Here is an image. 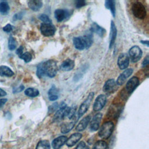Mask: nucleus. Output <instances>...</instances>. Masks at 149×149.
<instances>
[{
	"label": "nucleus",
	"instance_id": "1",
	"mask_svg": "<svg viewBox=\"0 0 149 149\" xmlns=\"http://www.w3.org/2000/svg\"><path fill=\"white\" fill-rule=\"evenodd\" d=\"M132 11L133 15L139 19H144L146 16V9L140 2L136 1L132 4Z\"/></svg>",
	"mask_w": 149,
	"mask_h": 149
},
{
	"label": "nucleus",
	"instance_id": "2",
	"mask_svg": "<svg viewBox=\"0 0 149 149\" xmlns=\"http://www.w3.org/2000/svg\"><path fill=\"white\" fill-rule=\"evenodd\" d=\"M44 68L45 75L50 78L55 77L58 72L56 62L54 60H48L44 62Z\"/></svg>",
	"mask_w": 149,
	"mask_h": 149
},
{
	"label": "nucleus",
	"instance_id": "3",
	"mask_svg": "<svg viewBox=\"0 0 149 149\" xmlns=\"http://www.w3.org/2000/svg\"><path fill=\"white\" fill-rule=\"evenodd\" d=\"M114 129V125L113 122L111 121H108L107 122H105L101 127L99 132L98 135L99 136L103 139H108Z\"/></svg>",
	"mask_w": 149,
	"mask_h": 149
},
{
	"label": "nucleus",
	"instance_id": "4",
	"mask_svg": "<svg viewBox=\"0 0 149 149\" xmlns=\"http://www.w3.org/2000/svg\"><path fill=\"white\" fill-rule=\"evenodd\" d=\"M94 96V93L91 92L89 93L88 95L87 96V98L84 101L82 102V104L79 107V109L78 110V118H80L88 110L89 106L91 104V102L92 101L93 98Z\"/></svg>",
	"mask_w": 149,
	"mask_h": 149
},
{
	"label": "nucleus",
	"instance_id": "5",
	"mask_svg": "<svg viewBox=\"0 0 149 149\" xmlns=\"http://www.w3.org/2000/svg\"><path fill=\"white\" fill-rule=\"evenodd\" d=\"M41 34L45 37L52 36L56 31V28L52 23H41L40 25Z\"/></svg>",
	"mask_w": 149,
	"mask_h": 149
},
{
	"label": "nucleus",
	"instance_id": "6",
	"mask_svg": "<svg viewBox=\"0 0 149 149\" xmlns=\"http://www.w3.org/2000/svg\"><path fill=\"white\" fill-rule=\"evenodd\" d=\"M142 54L141 48L137 45H134L133 46L129 51V58H130V60L133 62H136L141 59Z\"/></svg>",
	"mask_w": 149,
	"mask_h": 149
},
{
	"label": "nucleus",
	"instance_id": "7",
	"mask_svg": "<svg viewBox=\"0 0 149 149\" xmlns=\"http://www.w3.org/2000/svg\"><path fill=\"white\" fill-rule=\"evenodd\" d=\"M107 102V97L104 94H100L97 97L93 104V110L99 111L102 109Z\"/></svg>",
	"mask_w": 149,
	"mask_h": 149
},
{
	"label": "nucleus",
	"instance_id": "8",
	"mask_svg": "<svg viewBox=\"0 0 149 149\" xmlns=\"http://www.w3.org/2000/svg\"><path fill=\"white\" fill-rule=\"evenodd\" d=\"M55 17L58 22H62L70 15V12L68 9H57L54 12Z\"/></svg>",
	"mask_w": 149,
	"mask_h": 149
},
{
	"label": "nucleus",
	"instance_id": "9",
	"mask_svg": "<svg viewBox=\"0 0 149 149\" xmlns=\"http://www.w3.org/2000/svg\"><path fill=\"white\" fill-rule=\"evenodd\" d=\"M129 58L126 53H122L118 58V65L120 69H126L129 65Z\"/></svg>",
	"mask_w": 149,
	"mask_h": 149
},
{
	"label": "nucleus",
	"instance_id": "10",
	"mask_svg": "<svg viewBox=\"0 0 149 149\" xmlns=\"http://www.w3.org/2000/svg\"><path fill=\"white\" fill-rule=\"evenodd\" d=\"M139 79L136 76H133L129 79L126 84V90L129 94H131L139 86Z\"/></svg>",
	"mask_w": 149,
	"mask_h": 149
},
{
	"label": "nucleus",
	"instance_id": "11",
	"mask_svg": "<svg viewBox=\"0 0 149 149\" xmlns=\"http://www.w3.org/2000/svg\"><path fill=\"white\" fill-rule=\"evenodd\" d=\"M133 69L132 68H129L125 70L118 77L116 84L118 86L122 85L127 80V79L130 76V75L133 73Z\"/></svg>",
	"mask_w": 149,
	"mask_h": 149
},
{
	"label": "nucleus",
	"instance_id": "12",
	"mask_svg": "<svg viewBox=\"0 0 149 149\" xmlns=\"http://www.w3.org/2000/svg\"><path fill=\"white\" fill-rule=\"evenodd\" d=\"M102 115L101 113H97L93 116L90 123V130L91 131L93 132L98 130L101 122V120L102 119Z\"/></svg>",
	"mask_w": 149,
	"mask_h": 149
},
{
	"label": "nucleus",
	"instance_id": "13",
	"mask_svg": "<svg viewBox=\"0 0 149 149\" xmlns=\"http://www.w3.org/2000/svg\"><path fill=\"white\" fill-rule=\"evenodd\" d=\"M82 137V134L79 133H75L74 134H72L69 139H67V140L66 141V144L69 147H73L74 146Z\"/></svg>",
	"mask_w": 149,
	"mask_h": 149
},
{
	"label": "nucleus",
	"instance_id": "14",
	"mask_svg": "<svg viewBox=\"0 0 149 149\" xmlns=\"http://www.w3.org/2000/svg\"><path fill=\"white\" fill-rule=\"evenodd\" d=\"M116 82L113 79H109L107 80L103 86L102 90L104 92L107 93H112L115 88Z\"/></svg>",
	"mask_w": 149,
	"mask_h": 149
},
{
	"label": "nucleus",
	"instance_id": "15",
	"mask_svg": "<svg viewBox=\"0 0 149 149\" xmlns=\"http://www.w3.org/2000/svg\"><path fill=\"white\" fill-rule=\"evenodd\" d=\"M67 140V137L65 136H61L55 138L52 142V147L54 149H59Z\"/></svg>",
	"mask_w": 149,
	"mask_h": 149
},
{
	"label": "nucleus",
	"instance_id": "16",
	"mask_svg": "<svg viewBox=\"0 0 149 149\" xmlns=\"http://www.w3.org/2000/svg\"><path fill=\"white\" fill-rule=\"evenodd\" d=\"M117 36V29L116 27L113 22L111 20V33H110V40H109V48H111L115 41Z\"/></svg>",
	"mask_w": 149,
	"mask_h": 149
},
{
	"label": "nucleus",
	"instance_id": "17",
	"mask_svg": "<svg viewBox=\"0 0 149 149\" xmlns=\"http://www.w3.org/2000/svg\"><path fill=\"white\" fill-rule=\"evenodd\" d=\"M90 31L91 33H95L99 36L102 37L106 33V30L104 28L102 27L96 23H93L90 28Z\"/></svg>",
	"mask_w": 149,
	"mask_h": 149
},
{
	"label": "nucleus",
	"instance_id": "18",
	"mask_svg": "<svg viewBox=\"0 0 149 149\" xmlns=\"http://www.w3.org/2000/svg\"><path fill=\"white\" fill-rule=\"evenodd\" d=\"M74 67V62L70 59L65 60L60 66V68L63 71H70Z\"/></svg>",
	"mask_w": 149,
	"mask_h": 149
},
{
	"label": "nucleus",
	"instance_id": "19",
	"mask_svg": "<svg viewBox=\"0 0 149 149\" xmlns=\"http://www.w3.org/2000/svg\"><path fill=\"white\" fill-rule=\"evenodd\" d=\"M73 42L74 47L79 50H83L86 48L85 42L82 36L76 37L73 39Z\"/></svg>",
	"mask_w": 149,
	"mask_h": 149
},
{
	"label": "nucleus",
	"instance_id": "20",
	"mask_svg": "<svg viewBox=\"0 0 149 149\" xmlns=\"http://www.w3.org/2000/svg\"><path fill=\"white\" fill-rule=\"evenodd\" d=\"M90 119H91L90 116H87L84 117V118H83L79 122L78 125L76 126V130L77 131H79V132H81V131L84 130L86 128V127L87 126L88 123L90 122Z\"/></svg>",
	"mask_w": 149,
	"mask_h": 149
},
{
	"label": "nucleus",
	"instance_id": "21",
	"mask_svg": "<svg viewBox=\"0 0 149 149\" xmlns=\"http://www.w3.org/2000/svg\"><path fill=\"white\" fill-rule=\"evenodd\" d=\"M122 107L118 105H113L111 107L109 110V116L113 118H116L118 117L119 114L121 112Z\"/></svg>",
	"mask_w": 149,
	"mask_h": 149
},
{
	"label": "nucleus",
	"instance_id": "22",
	"mask_svg": "<svg viewBox=\"0 0 149 149\" xmlns=\"http://www.w3.org/2000/svg\"><path fill=\"white\" fill-rule=\"evenodd\" d=\"M28 6L33 11H38L42 6V2L40 0H30L27 2Z\"/></svg>",
	"mask_w": 149,
	"mask_h": 149
},
{
	"label": "nucleus",
	"instance_id": "23",
	"mask_svg": "<svg viewBox=\"0 0 149 149\" xmlns=\"http://www.w3.org/2000/svg\"><path fill=\"white\" fill-rule=\"evenodd\" d=\"M48 99L50 101H55L59 97V91L54 85H52L48 91Z\"/></svg>",
	"mask_w": 149,
	"mask_h": 149
},
{
	"label": "nucleus",
	"instance_id": "24",
	"mask_svg": "<svg viewBox=\"0 0 149 149\" xmlns=\"http://www.w3.org/2000/svg\"><path fill=\"white\" fill-rule=\"evenodd\" d=\"M88 68V65L87 64H84L82 65L80 69H78L77 72L76 73L75 75L73 77V80L74 81H79L84 75L87 69Z\"/></svg>",
	"mask_w": 149,
	"mask_h": 149
},
{
	"label": "nucleus",
	"instance_id": "25",
	"mask_svg": "<svg viewBox=\"0 0 149 149\" xmlns=\"http://www.w3.org/2000/svg\"><path fill=\"white\" fill-rule=\"evenodd\" d=\"M13 74L14 72L9 67L4 65L0 66V76L12 77L13 76Z\"/></svg>",
	"mask_w": 149,
	"mask_h": 149
},
{
	"label": "nucleus",
	"instance_id": "26",
	"mask_svg": "<svg viewBox=\"0 0 149 149\" xmlns=\"http://www.w3.org/2000/svg\"><path fill=\"white\" fill-rule=\"evenodd\" d=\"M105 6L107 9H109L113 17L115 16L116 8H115V2L112 0H107L105 2Z\"/></svg>",
	"mask_w": 149,
	"mask_h": 149
},
{
	"label": "nucleus",
	"instance_id": "27",
	"mask_svg": "<svg viewBox=\"0 0 149 149\" xmlns=\"http://www.w3.org/2000/svg\"><path fill=\"white\" fill-rule=\"evenodd\" d=\"M83 38L84 42H85L86 48V49L89 48L91 46V45L93 42L92 33L90 31V33H86L84 36H83Z\"/></svg>",
	"mask_w": 149,
	"mask_h": 149
},
{
	"label": "nucleus",
	"instance_id": "28",
	"mask_svg": "<svg viewBox=\"0 0 149 149\" xmlns=\"http://www.w3.org/2000/svg\"><path fill=\"white\" fill-rule=\"evenodd\" d=\"M74 125H75L74 122H68V123H64L61 126V133H62L63 134L68 133L73 128Z\"/></svg>",
	"mask_w": 149,
	"mask_h": 149
},
{
	"label": "nucleus",
	"instance_id": "29",
	"mask_svg": "<svg viewBox=\"0 0 149 149\" xmlns=\"http://www.w3.org/2000/svg\"><path fill=\"white\" fill-rule=\"evenodd\" d=\"M24 94L30 97H36L38 95L39 91L36 88L30 87L26 89L24 91Z\"/></svg>",
	"mask_w": 149,
	"mask_h": 149
},
{
	"label": "nucleus",
	"instance_id": "30",
	"mask_svg": "<svg viewBox=\"0 0 149 149\" xmlns=\"http://www.w3.org/2000/svg\"><path fill=\"white\" fill-rule=\"evenodd\" d=\"M50 143L47 140H40L36 147V149H50Z\"/></svg>",
	"mask_w": 149,
	"mask_h": 149
},
{
	"label": "nucleus",
	"instance_id": "31",
	"mask_svg": "<svg viewBox=\"0 0 149 149\" xmlns=\"http://www.w3.org/2000/svg\"><path fill=\"white\" fill-rule=\"evenodd\" d=\"M10 10V7L6 1L0 2V13L2 15H6Z\"/></svg>",
	"mask_w": 149,
	"mask_h": 149
},
{
	"label": "nucleus",
	"instance_id": "32",
	"mask_svg": "<svg viewBox=\"0 0 149 149\" xmlns=\"http://www.w3.org/2000/svg\"><path fill=\"white\" fill-rule=\"evenodd\" d=\"M36 74L37 77L40 79L42 78L45 75L44 68V62L39 63L37 66V71Z\"/></svg>",
	"mask_w": 149,
	"mask_h": 149
},
{
	"label": "nucleus",
	"instance_id": "33",
	"mask_svg": "<svg viewBox=\"0 0 149 149\" xmlns=\"http://www.w3.org/2000/svg\"><path fill=\"white\" fill-rule=\"evenodd\" d=\"M107 143L104 140L97 141L94 145L93 149H107Z\"/></svg>",
	"mask_w": 149,
	"mask_h": 149
},
{
	"label": "nucleus",
	"instance_id": "34",
	"mask_svg": "<svg viewBox=\"0 0 149 149\" xmlns=\"http://www.w3.org/2000/svg\"><path fill=\"white\" fill-rule=\"evenodd\" d=\"M16 45H17L16 41L12 36H10L8 40V48H9V49L10 51L14 50L16 48Z\"/></svg>",
	"mask_w": 149,
	"mask_h": 149
},
{
	"label": "nucleus",
	"instance_id": "35",
	"mask_svg": "<svg viewBox=\"0 0 149 149\" xmlns=\"http://www.w3.org/2000/svg\"><path fill=\"white\" fill-rule=\"evenodd\" d=\"M19 58L23 59L26 63H28L31 60L32 55L30 52H26L23 53Z\"/></svg>",
	"mask_w": 149,
	"mask_h": 149
},
{
	"label": "nucleus",
	"instance_id": "36",
	"mask_svg": "<svg viewBox=\"0 0 149 149\" xmlns=\"http://www.w3.org/2000/svg\"><path fill=\"white\" fill-rule=\"evenodd\" d=\"M76 111V105L70 107L69 111V113H68V115L67 117L70 119H71L72 118H74L75 117Z\"/></svg>",
	"mask_w": 149,
	"mask_h": 149
},
{
	"label": "nucleus",
	"instance_id": "37",
	"mask_svg": "<svg viewBox=\"0 0 149 149\" xmlns=\"http://www.w3.org/2000/svg\"><path fill=\"white\" fill-rule=\"evenodd\" d=\"M38 18L40 20L42 21L44 23H52V20L47 15L41 14L38 16Z\"/></svg>",
	"mask_w": 149,
	"mask_h": 149
},
{
	"label": "nucleus",
	"instance_id": "38",
	"mask_svg": "<svg viewBox=\"0 0 149 149\" xmlns=\"http://www.w3.org/2000/svg\"><path fill=\"white\" fill-rule=\"evenodd\" d=\"M59 107V105L58 104V102H55L53 104H52L51 105H50L49 107H48V114H50V113H53L55 111H56V110L58 109Z\"/></svg>",
	"mask_w": 149,
	"mask_h": 149
},
{
	"label": "nucleus",
	"instance_id": "39",
	"mask_svg": "<svg viewBox=\"0 0 149 149\" xmlns=\"http://www.w3.org/2000/svg\"><path fill=\"white\" fill-rule=\"evenodd\" d=\"M74 3H75V6L76 8H80L84 6L86 3V1L84 0H77V1H76Z\"/></svg>",
	"mask_w": 149,
	"mask_h": 149
},
{
	"label": "nucleus",
	"instance_id": "40",
	"mask_svg": "<svg viewBox=\"0 0 149 149\" xmlns=\"http://www.w3.org/2000/svg\"><path fill=\"white\" fill-rule=\"evenodd\" d=\"M75 149H89L88 146L85 143V142L84 141H80L77 146H76V147L75 148Z\"/></svg>",
	"mask_w": 149,
	"mask_h": 149
},
{
	"label": "nucleus",
	"instance_id": "41",
	"mask_svg": "<svg viewBox=\"0 0 149 149\" xmlns=\"http://www.w3.org/2000/svg\"><path fill=\"white\" fill-rule=\"evenodd\" d=\"M13 29V26H12L11 24H6L5 26H4L2 29H3V31L6 32V33H9Z\"/></svg>",
	"mask_w": 149,
	"mask_h": 149
},
{
	"label": "nucleus",
	"instance_id": "42",
	"mask_svg": "<svg viewBox=\"0 0 149 149\" xmlns=\"http://www.w3.org/2000/svg\"><path fill=\"white\" fill-rule=\"evenodd\" d=\"M23 15H24V13L23 12H20L18 13H16L13 17V20H18V19L20 20V19H22Z\"/></svg>",
	"mask_w": 149,
	"mask_h": 149
},
{
	"label": "nucleus",
	"instance_id": "43",
	"mask_svg": "<svg viewBox=\"0 0 149 149\" xmlns=\"http://www.w3.org/2000/svg\"><path fill=\"white\" fill-rule=\"evenodd\" d=\"M24 88V86L23 85H20V86H19L17 88H15L13 90V93H20L21 91H22Z\"/></svg>",
	"mask_w": 149,
	"mask_h": 149
},
{
	"label": "nucleus",
	"instance_id": "44",
	"mask_svg": "<svg viewBox=\"0 0 149 149\" xmlns=\"http://www.w3.org/2000/svg\"><path fill=\"white\" fill-rule=\"evenodd\" d=\"M148 62H149V58H148V56L147 55L144 59L143 60V62H142V67L143 68H146L147 67L148 65Z\"/></svg>",
	"mask_w": 149,
	"mask_h": 149
},
{
	"label": "nucleus",
	"instance_id": "45",
	"mask_svg": "<svg viewBox=\"0 0 149 149\" xmlns=\"http://www.w3.org/2000/svg\"><path fill=\"white\" fill-rule=\"evenodd\" d=\"M23 46H20L16 50V54L19 56V57H20L23 54Z\"/></svg>",
	"mask_w": 149,
	"mask_h": 149
},
{
	"label": "nucleus",
	"instance_id": "46",
	"mask_svg": "<svg viewBox=\"0 0 149 149\" xmlns=\"http://www.w3.org/2000/svg\"><path fill=\"white\" fill-rule=\"evenodd\" d=\"M8 100L6 98H2L0 99V108H1L7 102Z\"/></svg>",
	"mask_w": 149,
	"mask_h": 149
},
{
	"label": "nucleus",
	"instance_id": "47",
	"mask_svg": "<svg viewBox=\"0 0 149 149\" xmlns=\"http://www.w3.org/2000/svg\"><path fill=\"white\" fill-rule=\"evenodd\" d=\"M7 93H6L5 91H4L3 89L0 88V97H4L5 95H6Z\"/></svg>",
	"mask_w": 149,
	"mask_h": 149
},
{
	"label": "nucleus",
	"instance_id": "48",
	"mask_svg": "<svg viewBox=\"0 0 149 149\" xmlns=\"http://www.w3.org/2000/svg\"><path fill=\"white\" fill-rule=\"evenodd\" d=\"M141 43L143 44H146L147 47H148V41H143V40H141L140 41Z\"/></svg>",
	"mask_w": 149,
	"mask_h": 149
}]
</instances>
